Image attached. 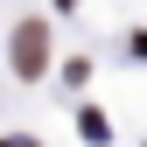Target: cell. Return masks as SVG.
<instances>
[{"instance_id":"cell-3","label":"cell","mask_w":147,"mask_h":147,"mask_svg":"<svg viewBox=\"0 0 147 147\" xmlns=\"http://www.w3.org/2000/svg\"><path fill=\"white\" fill-rule=\"evenodd\" d=\"M0 147H28V140H0Z\"/></svg>"},{"instance_id":"cell-1","label":"cell","mask_w":147,"mask_h":147,"mask_svg":"<svg viewBox=\"0 0 147 147\" xmlns=\"http://www.w3.org/2000/svg\"><path fill=\"white\" fill-rule=\"evenodd\" d=\"M42 70H49V28L21 21L14 28V77H42Z\"/></svg>"},{"instance_id":"cell-2","label":"cell","mask_w":147,"mask_h":147,"mask_svg":"<svg viewBox=\"0 0 147 147\" xmlns=\"http://www.w3.org/2000/svg\"><path fill=\"white\" fill-rule=\"evenodd\" d=\"M77 126H84V140H98V147H105V140H112V126H105V119H98V112H84V119H77Z\"/></svg>"},{"instance_id":"cell-4","label":"cell","mask_w":147,"mask_h":147,"mask_svg":"<svg viewBox=\"0 0 147 147\" xmlns=\"http://www.w3.org/2000/svg\"><path fill=\"white\" fill-rule=\"evenodd\" d=\"M56 7H77V0H56Z\"/></svg>"}]
</instances>
